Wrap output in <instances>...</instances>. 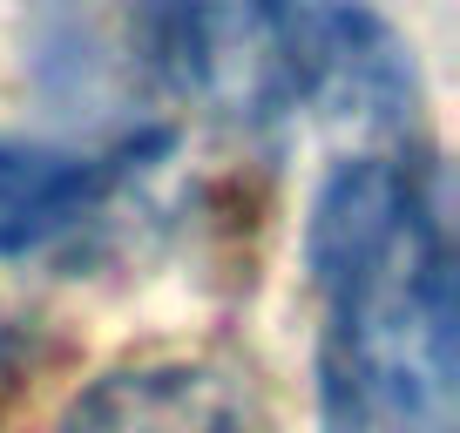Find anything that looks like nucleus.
<instances>
[{
    "instance_id": "nucleus-5",
    "label": "nucleus",
    "mask_w": 460,
    "mask_h": 433,
    "mask_svg": "<svg viewBox=\"0 0 460 433\" xmlns=\"http://www.w3.org/2000/svg\"><path fill=\"white\" fill-rule=\"evenodd\" d=\"M264 7V21H271V34H278V55H298L312 34H325L332 21H345V14H359V7H373V0H258Z\"/></svg>"
},
{
    "instance_id": "nucleus-4",
    "label": "nucleus",
    "mask_w": 460,
    "mask_h": 433,
    "mask_svg": "<svg viewBox=\"0 0 460 433\" xmlns=\"http://www.w3.org/2000/svg\"><path fill=\"white\" fill-rule=\"evenodd\" d=\"M156 149H170V129H136L109 156L0 136V264L48 251L61 237H75L82 224H95L109 210V197L136 176V163L156 156Z\"/></svg>"
},
{
    "instance_id": "nucleus-1",
    "label": "nucleus",
    "mask_w": 460,
    "mask_h": 433,
    "mask_svg": "<svg viewBox=\"0 0 460 433\" xmlns=\"http://www.w3.org/2000/svg\"><path fill=\"white\" fill-rule=\"evenodd\" d=\"M318 433H460V312L440 176L420 149H345L305 210Z\"/></svg>"
},
{
    "instance_id": "nucleus-3",
    "label": "nucleus",
    "mask_w": 460,
    "mask_h": 433,
    "mask_svg": "<svg viewBox=\"0 0 460 433\" xmlns=\"http://www.w3.org/2000/svg\"><path fill=\"white\" fill-rule=\"evenodd\" d=\"M55 433H278L258 366L217 346H163L95 373Z\"/></svg>"
},
{
    "instance_id": "nucleus-2",
    "label": "nucleus",
    "mask_w": 460,
    "mask_h": 433,
    "mask_svg": "<svg viewBox=\"0 0 460 433\" xmlns=\"http://www.w3.org/2000/svg\"><path fill=\"white\" fill-rule=\"evenodd\" d=\"M149 88L224 129H278L298 109L258 0H122Z\"/></svg>"
}]
</instances>
